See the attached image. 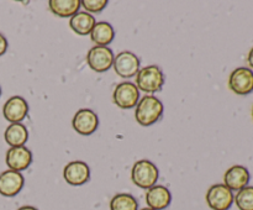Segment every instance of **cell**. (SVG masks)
<instances>
[{
    "label": "cell",
    "mask_w": 253,
    "mask_h": 210,
    "mask_svg": "<svg viewBox=\"0 0 253 210\" xmlns=\"http://www.w3.org/2000/svg\"><path fill=\"white\" fill-rule=\"evenodd\" d=\"M82 6L85 9L86 12H100L101 10H104L108 5V0H83L81 1Z\"/></svg>",
    "instance_id": "22"
},
{
    "label": "cell",
    "mask_w": 253,
    "mask_h": 210,
    "mask_svg": "<svg viewBox=\"0 0 253 210\" xmlns=\"http://www.w3.org/2000/svg\"><path fill=\"white\" fill-rule=\"evenodd\" d=\"M229 88L237 95H249L253 91V71L247 67H239L229 77Z\"/></svg>",
    "instance_id": "8"
},
{
    "label": "cell",
    "mask_w": 253,
    "mask_h": 210,
    "mask_svg": "<svg viewBox=\"0 0 253 210\" xmlns=\"http://www.w3.org/2000/svg\"><path fill=\"white\" fill-rule=\"evenodd\" d=\"M74 131L82 136H89L96 131L99 126L98 115L90 109H81L76 113L72 120Z\"/></svg>",
    "instance_id": "10"
},
{
    "label": "cell",
    "mask_w": 253,
    "mask_h": 210,
    "mask_svg": "<svg viewBox=\"0 0 253 210\" xmlns=\"http://www.w3.org/2000/svg\"><path fill=\"white\" fill-rule=\"evenodd\" d=\"M94 25H95V19H94L93 15L86 11H78L69 20V26H71V29L73 30L74 34L79 35V36L90 35Z\"/></svg>",
    "instance_id": "16"
},
{
    "label": "cell",
    "mask_w": 253,
    "mask_h": 210,
    "mask_svg": "<svg viewBox=\"0 0 253 210\" xmlns=\"http://www.w3.org/2000/svg\"><path fill=\"white\" fill-rule=\"evenodd\" d=\"M160 173L155 163L148 160H140L132 166L131 180L135 185L142 189H150L157 183Z\"/></svg>",
    "instance_id": "3"
},
{
    "label": "cell",
    "mask_w": 253,
    "mask_h": 210,
    "mask_svg": "<svg viewBox=\"0 0 253 210\" xmlns=\"http://www.w3.org/2000/svg\"><path fill=\"white\" fill-rule=\"evenodd\" d=\"M114 53L111 48L106 46H94L91 47L86 54V62L88 66L94 72L103 73L109 71L114 63Z\"/></svg>",
    "instance_id": "7"
},
{
    "label": "cell",
    "mask_w": 253,
    "mask_h": 210,
    "mask_svg": "<svg viewBox=\"0 0 253 210\" xmlns=\"http://www.w3.org/2000/svg\"><path fill=\"white\" fill-rule=\"evenodd\" d=\"M251 179L250 170L245 166L235 165L230 167L224 174V184L230 190H241L242 188L247 187Z\"/></svg>",
    "instance_id": "14"
},
{
    "label": "cell",
    "mask_w": 253,
    "mask_h": 210,
    "mask_svg": "<svg viewBox=\"0 0 253 210\" xmlns=\"http://www.w3.org/2000/svg\"><path fill=\"white\" fill-rule=\"evenodd\" d=\"M252 118H253V106H252Z\"/></svg>",
    "instance_id": "27"
},
{
    "label": "cell",
    "mask_w": 253,
    "mask_h": 210,
    "mask_svg": "<svg viewBox=\"0 0 253 210\" xmlns=\"http://www.w3.org/2000/svg\"><path fill=\"white\" fill-rule=\"evenodd\" d=\"M7 46H9V43H7L6 37H5L4 35L0 32V57H1L2 54L7 51Z\"/></svg>",
    "instance_id": "23"
},
{
    "label": "cell",
    "mask_w": 253,
    "mask_h": 210,
    "mask_svg": "<svg viewBox=\"0 0 253 210\" xmlns=\"http://www.w3.org/2000/svg\"><path fill=\"white\" fill-rule=\"evenodd\" d=\"M29 114V104L21 95H14L5 101L2 115L10 124H19Z\"/></svg>",
    "instance_id": "9"
},
{
    "label": "cell",
    "mask_w": 253,
    "mask_h": 210,
    "mask_svg": "<svg viewBox=\"0 0 253 210\" xmlns=\"http://www.w3.org/2000/svg\"><path fill=\"white\" fill-rule=\"evenodd\" d=\"M141 210H153V209H151V208H143V209H141Z\"/></svg>",
    "instance_id": "26"
},
{
    "label": "cell",
    "mask_w": 253,
    "mask_h": 210,
    "mask_svg": "<svg viewBox=\"0 0 253 210\" xmlns=\"http://www.w3.org/2000/svg\"><path fill=\"white\" fill-rule=\"evenodd\" d=\"M5 162L9 169L21 172L27 169L32 162V153L26 146L10 147L5 156Z\"/></svg>",
    "instance_id": "13"
},
{
    "label": "cell",
    "mask_w": 253,
    "mask_h": 210,
    "mask_svg": "<svg viewBox=\"0 0 253 210\" xmlns=\"http://www.w3.org/2000/svg\"><path fill=\"white\" fill-rule=\"evenodd\" d=\"M114 37H115V30L106 21L95 22L90 32V39L95 46L108 47L113 42Z\"/></svg>",
    "instance_id": "17"
},
{
    "label": "cell",
    "mask_w": 253,
    "mask_h": 210,
    "mask_svg": "<svg viewBox=\"0 0 253 210\" xmlns=\"http://www.w3.org/2000/svg\"><path fill=\"white\" fill-rule=\"evenodd\" d=\"M162 101L155 95H145L138 100L135 110V119L141 126H151L163 115Z\"/></svg>",
    "instance_id": "1"
},
{
    "label": "cell",
    "mask_w": 253,
    "mask_h": 210,
    "mask_svg": "<svg viewBox=\"0 0 253 210\" xmlns=\"http://www.w3.org/2000/svg\"><path fill=\"white\" fill-rule=\"evenodd\" d=\"M0 95H1V88H0Z\"/></svg>",
    "instance_id": "28"
},
{
    "label": "cell",
    "mask_w": 253,
    "mask_h": 210,
    "mask_svg": "<svg viewBox=\"0 0 253 210\" xmlns=\"http://www.w3.org/2000/svg\"><path fill=\"white\" fill-rule=\"evenodd\" d=\"M234 193L224 183L212 184L208 189L205 200L211 210H229L234 204Z\"/></svg>",
    "instance_id": "4"
},
{
    "label": "cell",
    "mask_w": 253,
    "mask_h": 210,
    "mask_svg": "<svg viewBox=\"0 0 253 210\" xmlns=\"http://www.w3.org/2000/svg\"><path fill=\"white\" fill-rule=\"evenodd\" d=\"M166 77L160 66L150 64L138 71L136 74V84L138 90L145 91L147 94L157 93L162 90L165 85Z\"/></svg>",
    "instance_id": "2"
},
{
    "label": "cell",
    "mask_w": 253,
    "mask_h": 210,
    "mask_svg": "<svg viewBox=\"0 0 253 210\" xmlns=\"http://www.w3.org/2000/svg\"><path fill=\"white\" fill-rule=\"evenodd\" d=\"M17 210H39V209H37V208H35V207H31V205H24V207L19 208Z\"/></svg>",
    "instance_id": "25"
},
{
    "label": "cell",
    "mask_w": 253,
    "mask_h": 210,
    "mask_svg": "<svg viewBox=\"0 0 253 210\" xmlns=\"http://www.w3.org/2000/svg\"><path fill=\"white\" fill-rule=\"evenodd\" d=\"M172 202V194L165 185H153L146 192V204L153 210H163Z\"/></svg>",
    "instance_id": "15"
},
{
    "label": "cell",
    "mask_w": 253,
    "mask_h": 210,
    "mask_svg": "<svg viewBox=\"0 0 253 210\" xmlns=\"http://www.w3.org/2000/svg\"><path fill=\"white\" fill-rule=\"evenodd\" d=\"M4 138L10 147L25 146L29 140V130L21 123L10 124L4 132Z\"/></svg>",
    "instance_id": "18"
},
{
    "label": "cell",
    "mask_w": 253,
    "mask_h": 210,
    "mask_svg": "<svg viewBox=\"0 0 253 210\" xmlns=\"http://www.w3.org/2000/svg\"><path fill=\"white\" fill-rule=\"evenodd\" d=\"M234 202L239 210H253V187L247 185L237 192Z\"/></svg>",
    "instance_id": "21"
},
{
    "label": "cell",
    "mask_w": 253,
    "mask_h": 210,
    "mask_svg": "<svg viewBox=\"0 0 253 210\" xmlns=\"http://www.w3.org/2000/svg\"><path fill=\"white\" fill-rule=\"evenodd\" d=\"M110 210H138V203L128 193H119L110 200Z\"/></svg>",
    "instance_id": "20"
},
{
    "label": "cell",
    "mask_w": 253,
    "mask_h": 210,
    "mask_svg": "<svg viewBox=\"0 0 253 210\" xmlns=\"http://www.w3.org/2000/svg\"><path fill=\"white\" fill-rule=\"evenodd\" d=\"M113 68L121 78H132L140 71V59L133 52L123 51L114 57Z\"/></svg>",
    "instance_id": "5"
},
{
    "label": "cell",
    "mask_w": 253,
    "mask_h": 210,
    "mask_svg": "<svg viewBox=\"0 0 253 210\" xmlns=\"http://www.w3.org/2000/svg\"><path fill=\"white\" fill-rule=\"evenodd\" d=\"M247 62H249L250 67H251V68H253V47H252L251 49H250L249 56H247Z\"/></svg>",
    "instance_id": "24"
},
{
    "label": "cell",
    "mask_w": 253,
    "mask_h": 210,
    "mask_svg": "<svg viewBox=\"0 0 253 210\" xmlns=\"http://www.w3.org/2000/svg\"><path fill=\"white\" fill-rule=\"evenodd\" d=\"M79 0H49L48 7L56 16L72 17L81 7Z\"/></svg>",
    "instance_id": "19"
},
{
    "label": "cell",
    "mask_w": 253,
    "mask_h": 210,
    "mask_svg": "<svg viewBox=\"0 0 253 210\" xmlns=\"http://www.w3.org/2000/svg\"><path fill=\"white\" fill-rule=\"evenodd\" d=\"M140 100V90L131 82H123L114 89L113 101L120 109H131Z\"/></svg>",
    "instance_id": "6"
},
{
    "label": "cell",
    "mask_w": 253,
    "mask_h": 210,
    "mask_svg": "<svg viewBox=\"0 0 253 210\" xmlns=\"http://www.w3.org/2000/svg\"><path fill=\"white\" fill-rule=\"evenodd\" d=\"M25 184V178L21 172L7 169L0 173V194L2 197H15L21 192Z\"/></svg>",
    "instance_id": "12"
},
{
    "label": "cell",
    "mask_w": 253,
    "mask_h": 210,
    "mask_svg": "<svg viewBox=\"0 0 253 210\" xmlns=\"http://www.w3.org/2000/svg\"><path fill=\"white\" fill-rule=\"evenodd\" d=\"M63 178L69 185L79 187L90 179L89 166L83 161H72L64 167Z\"/></svg>",
    "instance_id": "11"
}]
</instances>
